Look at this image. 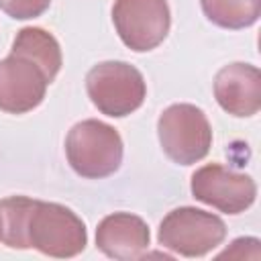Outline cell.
I'll return each mask as SVG.
<instances>
[{"label":"cell","mask_w":261,"mask_h":261,"mask_svg":"<svg viewBox=\"0 0 261 261\" xmlns=\"http://www.w3.org/2000/svg\"><path fill=\"white\" fill-rule=\"evenodd\" d=\"M0 241L10 249H37L69 259L88 245L84 220L63 204L10 196L0 200Z\"/></svg>","instance_id":"1"},{"label":"cell","mask_w":261,"mask_h":261,"mask_svg":"<svg viewBox=\"0 0 261 261\" xmlns=\"http://www.w3.org/2000/svg\"><path fill=\"white\" fill-rule=\"evenodd\" d=\"M65 155L77 175L102 179L118 171L122 163V139L114 126L96 118H86L67 133Z\"/></svg>","instance_id":"2"},{"label":"cell","mask_w":261,"mask_h":261,"mask_svg":"<svg viewBox=\"0 0 261 261\" xmlns=\"http://www.w3.org/2000/svg\"><path fill=\"white\" fill-rule=\"evenodd\" d=\"M92 104L106 116L122 118L143 106L147 84L143 73L124 61H102L86 75Z\"/></svg>","instance_id":"3"},{"label":"cell","mask_w":261,"mask_h":261,"mask_svg":"<svg viewBox=\"0 0 261 261\" xmlns=\"http://www.w3.org/2000/svg\"><path fill=\"white\" fill-rule=\"evenodd\" d=\"M163 153L177 165L202 161L212 147V128L202 108L194 104H171L157 120Z\"/></svg>","instance_id":"4"},{"label":"cell","mask_w":261,"mask_h":261,"mask_svg":"<svg viewBox=\"0 0 261 261\" xmlns=\"http://www.w3.org/2000/svg\"><path fill=\"white\" fill-rule=\"evenodd\" d=\"M226 237L220 216L200 208L181 206L171 210L159 224V245L181 257H204Z\"/></svg>","instance_id":"5"},{"label":"cell","mask_w":261,"mask_h":261,"mask_svg":"<svg viewBox=\"0 0 261 261\" xmlns=\"http://www.w3.org/2000/svg\"><path fill=\"white\" fill-rule=\"evenodd\" d=\"M53 82L49 71L31 55L10 49L0 59V110L8 114H24L37 108Z\"/></svg>","instance_id":"6"},{"label":"cell","mask_w":261,"mask_h":261,"mask_svg":"<svg viewBox=\"0 0 261 261\" xmlns=\"http://www.w3.org/2000/svg\"><path fill=\"white\" fill-rule=\"evenodd\" d=\"M112 22L120 41L143 53L163 43L171 27V12L167 0H114Z\"/></svg>","instance_id":"7"},{"label":"cell","mask_w":261,"mask_h":261,"mask_svg":"<svg viewBox=\"0 0 261 261\" xmlns=\"http://www.w3.org/2000/svg\"><path fill=\"white\" fill-rule=\"evenodd\" d=\"M192 196L224 214L245 212L257 196V186L247 173H237L220 163H208L194 171Z\"/></svg>","instance_id":"8"},{"label":"cell","mask_w":261,"mask_h":261,"mask_svg":"<svg viewBox=\"0 0 261 261\" xmlns=\"http://www.w3.org/2000/svg\"><path fill=\"white\" fill-rule=\"evenodd\" d=\"M214 98L232 116H253L261 108V71L251 63H228L214 77Z\"/></svg>","instance_id":"9"},{"label":"cell","mask_w":261,"mask_h":261,"mask_svg":"<svg viewBox=\"0 0 261 261\" xmlns=\"http://www.w3.org/2000/svg\"><path fill=\"white\" fill-rule=\"evenodd\" d=\"M151 232L147 222L130 212L104 216L96 228V247L110 259L135 261L149 249Z\"/></svg>","instance_id":"10"},{"label":"cell","mask_w":261,"mask_h":261,"mask_svg":"<svg viewBox=\"0 0 261 261\" xmlns=\"http://www.w3.org/2000/svg\"><path fill=\"white\" fill-rule=\"evenodd\" d=\"M12 49L31 55L49 71V75L53 80L57 77V73L61 69V47H59L57 39L51 33H47L45 29H41V27L20 29L12 41Z\"/></svg>","instance_id":"11"},{"label":"cell","mask_w":261,"mask_h":261,"mask_svg":"<svg viewBox=\"0 0 261 261\" xmlns=\"http://www.w3.org/2000/svg\"><path fill=\"white\" fill-rule=\"evenodd\" d=\"M206 18L220 29H247L261 14V0H200Z\"/></svg>","instance_id":"12"},{"label":"cell","mask_w":261,"mask_h":261,"mask_svg":"<svg viewBox=\"0 0 261 261\" xmlns=\"http://www.w3.org/2000/svg\"><path fill=\"white\" fill-rule=\"evenodd\" d=\"M51 0H0L2 12L16 20H29L41 16L49 8Z\"/></svg>","instance_id":"13"}]
</instances>
